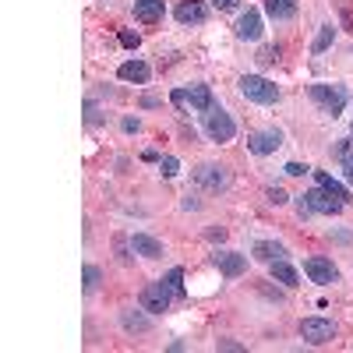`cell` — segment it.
<instances>
[{"mask_svg":"<svg viewBox=\"0 0 353 353\" xmlns=\"http://www.w3.org/2000/svg\"><path fill=\"white\" fill-rule=\"evenodd\" d=\"M332 39H336V28H332V25H321V32H318L314 43H311V53H325V50L332 46Z\"/></svg>","mask_w":353,"mask_h":353,"instance_id":"7402d4cb","label":"cell"},{"mask_svg":"<svg viewBox=\"0 0 353 353\" xmlns=\"http://www.w3.org/2000/svg\"><path fill=\"white\" fill-rule=\"evenodd\" d=\"M336 156H339V163H343V173H346V181L353 184V141H339Z\"/></svg>","mask_w":353,"mask_h":353,"instance_id":"44dd1931","label":"cell"},{"mask_svg":"<svg viewBox=\"0 0 353 353\" xmlns=\"http://www.w3.org/2000/svg\"><path fill=\"white\" fill-rule=\"evenodd\" d=\"M201 128H205V134H209L212 141H219V145L237 134V124H233V117H230L219 103H212L209 110L201 113Z\"/></svg>","mask_w":353,"mask_h":353,"instance_id":"6da1fadb","label":"cell"},{"mask_svg":"<svg viewBox=\"0 0 353 353\" xmlns=\"http://www.w3.org/2000/svg\"><path fill=\"white\" fill-rule=\"evenodd\" d=\"M241 96L251 99V103H261V106H272V103H279V88L261 74H244L241 78Z\"/></svg>","mask_w":353,"mask_h":353,"instance_id":"7a4b0ae2","label":"cell"},{"mask_svg":"<svg viewBox=\"0 0 353 353\" xmlns=\"http://www.w3.org/2000/svg\"><path fill=\"white\" fill-rule=\"evenodd\" d=\"M283 145V134L276 131V128H269V131H254L251 138H248V149L254 152V156H269V152H276Z\"/></svg>","mask_w":353,"mask_h":353,"instance_id":"30bf717a","label":"cell"},{"mask_svg":"<svg viewBox=\"0 0 353 353\" xmlns=\"http://www.w3.org/2000/svg\"><path fill=\"white\" fill-rule=\"evenodd\" d=\"M301 336H304V343L321 346V343H329L336 336V325H332L329 318H304L301 321Z\"/></svg>","mask_w":353,"mask_h":353,"instance_id":"9c48e42d","label":"cell"},{"mask_svg":"<svg viewBox=\"0 0 353 353\" xmlns=\"http://www.w3.org/2000/svg\"><path fill=\"white\" fill-rule=\"evenodd\" d=\"M265 11H269V18H276V21H290L293 14H297V0H265Z\"/></svg>","mask_w":353,"mask_h":353,"instance_id":"e0dca14e","label":"cell"},{"mask_svg":"<svg viewBox=\"0 0 353 353\" xmlns=\"http://www.w3.org/2000/svg\"><path fill=\"white\" fill-rule=\"evenodd\" d=\"M131 248H134V254H141V258H159V254H163V244H159L156 237H149V233H134Z\"/></svg>","mask_w":353,"mask_h":353,"instance_id":"4fadbf2b","label":"cell"},{"mask_svg":"<svg viewBox=\"0 0 353 353\" xmlns=\"http://www.w3.org/2000/svg\"><path fill=\"white\" fill-rule=\"evenodd\" d=\"M99 276H103V272L96 269V265H85V290H88V293L99 286Z\"/></svg>","mask_w":353,"mask_h":353,"instance_id":"d4e9b609","label":"cell"},{"mask_svg":"<svg viewBox=\"0 0 353 353\" xmlns=\"http://www.w3.org/2000/svg\"><path fill=\"white\" fill-rule=\"evenodd\" d=\"M173 293H176V290H173L166 279H156V283H149V286L141 290L138 304H141V311H149V314H163V311H170Z\"/></svg>","mask_w":353,"mask_h":353,"instance_id":"3957f363","label":"cell"},{"mask_svg":"<svg viewBox=\"0 0 353 353\" xmlns=\"http://www.w3.org/2000/svg\"><path fill=\"white\" fill-rule=\"evenodd\" d=\"M134 18L145 21V25H152L163 18V0H134Z\"/></svg>","mask_w":353,"mask_h":353,"instance_id":"9a60e30c","label":"cell"},{"mask_svg":"<svg viewBox=\"0 0 353 353\" xmlns=\"http://www.w3.org/2000/svg\"><path fill=\"white\" fill-rule=\"evenodd\" d=\"M173 99V106H191V110H198V113H205L216 99H212V88L209 85H191V88H176V92L170 96Z\"/></svg>","mask_w":353,"mask_h":353,"instance_id":"5b68a950","label":"cell"},{"mask_svg":"<svg viewBox=\"0 0 353 353\" xmlns=\"http://www.w3.org/2000/svg\"><path fill=\"white\" fill-rule=\"evenodd\" d=\"M314 181H318V188H325V191H329L332 198H339L343 205L350 201V191H346V188H343L339 181H332V176H329L325 170H314Z\"/></svg>","mask_w":353,"mask_h":353,"instance_id":"ac0fdd59","label":"cell"},{"mask_svg":"<svg viewBox=\"0 0 353 353\" xmlns=\"http://www.w3.org/2000/svg\"><path fill=\"white\" fill-rule=\"evenodd\" d=\"M212 4H216L219 11H230V8H237V0H212Z\"/></svg>","mask_w":353,"mask_h":353,"instance_id":"4dcf8cb0","label":"cell"},{"mask_svg":"<svg viewBox=\"0 0 353 353\" xmlns=\"http://www.w3.org/2000/svg\"><path fill=\"white\" fill-rule=\"evenodd\" d=\"M269 201H272V205H286L290 198H286V191H283V188H269Z\"/></svg>","mask_w":353,"mask_h":353,"instance_id":"83f0119b","label":"cell"},{"mask_svg":"<svg viewBox=\"0 0 353 353\" xmlns=\"http://www.w3.org/2000/svg\"><path fill=\"white\" fill-rule=\"evenodd\" d=\"M304 272H307V279L318 283V286H329V283L339 279V269L332 265V258H321V254H311V258L304 261Z\"/></svg>","mask_w":353,"mask_h":353,"instance_id":"ba28073f","label":"cell"},{"mask_svg":"<svg viewBox=\"0 0 353 353\" xmlns=\"http://www.w3.org/2000/svg\"><path fill=\"white\" fill-rule=\"evenodd\" d=\"M216 269H219L226 279H237V276L248 272V258L237 254V251H219V254H216Z\"/></svg>","mask_w":353,"mask_h":353,"instance_id":"8fae6325","label":"cell"},{"mask_svg":"<svg viewBox=\"0 0 353 353\" xmlns=\"http://www.w3.org/2000/svg\"><path fill=\"white\" fill-rule=\"evenodd\" d=\"M301 201L307 205V212H318V216H336V212L343 209V201H339V198H332L325 188L304 191V194H301Z\"/></svg>","mask_w":353,"mask_h":353,"instance_id":"52a82bcc","label":"cell"},{"mask_svg":"<svg viewBox=\"0 0 353 353\" xmlns=\"http://www.w3.org/2000/svg\"><path fill=\"white\" fill-rule=\"evenodd\" d=\"M261 36V14L258 11H248V14H241V21H237V39H244V43H254Z\"/></svg>","mask_w":353,"mask_h":353,"instance_id":"7c38bea8","label":"cell"},{"mask_svg":"<svg viewBox=\"0 0 353 353\" xmlns=\"http://www.w3.org/2000/svg\"><path fill=\"white\" fill-rule=\"evenodd\" d=\"M307 96L332 117H339L343 106H346V88H339V85H311Z\"/></svg>","mask_w":353,"mask_h":353,"instance_id":"277c9868","label":"cell"},{"mask_svg":"<svg viewBox=\"0 0 353 353\" xmlns=\"http://www.w3.org/2000/svg\"><path fill=\"white\" fill-rule=\"evenodd\" d=\"M159 170H163V176H176V159L173 156H163L159 159Z\"/></svg>","mask_w":353,"mask_h":353,"instance_id":"4316f807","label":"cell"},{"mask_svg":"<svg viewBox=\"0 0 353 353\" xmlns=\"http://www.w3.org/2000/svg\"><path fill=\"white\" fill-rule=\"evenodd\" d=\"M286 173H290V176H304L307 166H304V163H286Z\"/></svg>","mask_w":353,"mask_h":353,"instance_id":"f546056e","label":"cell"},{"mask_svg":"<svg viewBox=\"0 0 353 353\" xmlns=\"http://www.w3.org/2000/svg\"><path fill=\"white\" fill-rule=\"evenodd\" d=\"M254 61H258L261 68H269V64H276V61H279V46H261V50H258V57H254Z\"/></svg>","mask_w":353,"mask_h":353,"instance_id":"cb8c5ba5","label":"cell"},{"mask_svg":"<svg viewBox=\"0 0 353 353\" xmlns=\"http://www.w3.org/2000/svg\"><path fill=\"white\" fill-rule=\"evenodd\" d=\"M121 43H124L128 50H134V46L141 43V39H138V32H128V28H124V32H121Z\"/></svg>","mask_w":353,"mask_h":353,"instance_id":"f1b7e54d","label":"cell"},{"mask_svg":"<svg viewBox=\"0 0 353 353\" xmlns=\"http://www.w3.org/2000/svg\"><path fill=\"white\" fill-rule=\"evenodd\" d=\"M124 329L128 332H149V318L138 311H124Z\"/></svg>","mask_w":353,"mask_h":353,"instance_id":"603a6c76","label":"cell"},{"mask_svg":"<svg viewBox=\"0 0 353 353\" xmlns=\"http://www.w3.org/2000/svg\"><path fill=\"white\" fill-rule=\"evenodd\" d=\"M269 272H272V279H276V283H283V286H301L297 269H293V265H286L283 258H279V261H269Z\"/></svg>","mask_w":353,"mask_h":353,"instance_id":"2e32d148","label":"cell"},{"mask_svg":"<svg viewBox=\"0 0 353 353\" xmlns=\"http://www.w3.org/2000/svg\"><path fill=\"white\" fill-rule=\"evenodd\" d=\"M283 254H286V248L276 244V241H258V244H254V258H258V261H279Z\"/></svg>","mask_w":353,"mask_h":353,"instance_id":"ffe728a7","label":"cell"},{"mask_svg":"<svg viewBox=\"0 0 353 353\" xmlns=\"http://www.w3.org/2000/svg\"><path fill=\"white\" fill-rule=\"evenodd\" d=\"M176 21H184V25H198V21H205V8L198 4V0H184V4L176 8Z\"/></svg>","mask_w":353,"mask_h":353,"instance_id":"d6986e66","label":"cell"},{"mask_svg":"<svg viewBox=\"0 0 353 353\" xmlns=\"http://www.w3.org/2000/svg\"><path fill=\"white\" fill-rule=\"evenodd\" d=\"M117 74H121L124 81H138V85H145V81L152 78V68L145 64V61H128V64H121V71H117Z\"/></svg>","mask_w":353,"mask_h":353,"instance_id":"5bb4252c","label":"cell"},{"mask_svg":"<svg viewBox=\"0 0 353 353\" xmlns=\"http://www.w3.org/2000/svg\"><path fill=\"white\" fill-rule=\"evenodd\" d=\"M194 184L205 188V191H223V188L230 184V173H226V166H219V163H201V166L194 170Z\"/></svg>","mask_w":353,"mask_h":353,"instance_id":"8992f818","label":"cell"},{"mask_svg":"<svg viewBox=\"0 0 353 353\" xmlns=\"http://www.w3.org/2000/svg\"><path fill=\"white\" fill-rule=\"evenodd\" d=\"M166 283L176 290V297L184 293V269H170V276H166Z\"/></svg>","mask_w":353,"mask_h":353,"instance_id":"484cf974","label":"cell"}]
</instances>
